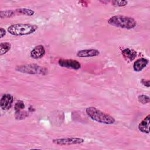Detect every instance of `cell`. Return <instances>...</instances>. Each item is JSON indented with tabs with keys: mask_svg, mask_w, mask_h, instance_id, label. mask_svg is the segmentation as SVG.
<instances>
[{
	"mask_svg": "<svg viewBox=\"0 0 150 150\" xmlns=\"http://www.w3.org/2000/svg\"><path fill=\"white\" fill-rule=\"evenodd\" d=\"M38 29V26L36 25L16 23L9 26L7 30L8 33L13 36H24L34 33Z\"/></svg>",
	"mask_w": 150,
	"mask_h": 150,
	"instance_id": "obj_3",
	"label": "cell"
},
{
	"mask_svg": "<svg viewBox=\"0 0 150 150\" xmlns=\"http://www.w3.org/2000/svg\"><path fill=\"white\" fill-rule=\"evenodd\" d=\"M53 142L54 144L64 146V145H71L81 144L84 142V139L79 137H70V138H56L53 139Z\"/></svg>",
	"mask_w": 150,
	"mask_h": 150,
	"instance_id": "obj_5",
	"label": "cell"
},
{
	"mask_svg": "<svg viewBox=\"0 0 150 150\" xmlns=\"http://www.w3.org/2000/svg\"><path fill=\"white\" fill-rule=\"evenodd\" d=\"M15 11L12 10H7V11H1L0 12V17L1 19L5 18H11L15 14Z\"/></svg>",
	"mask_w": 150,
	"mask_h": 150,
	"instance_id": "obj_16",
	"label": "cell"
},
{
	"mask_svg": "<svg viewBox=\"0 0 150 150\" xmlns=\"http://www.w3.org/2000/svg\"><path fill=\"white\" fill-rule=\"evenodd\" d=\"M58 64L59 66L63 67H66L68 69H71L73 70H79L81 67L80 63L73 59H61L59 60Z\"/></svg>",
	"mask_w": 150,
	"mask_h": 150,
	"instance_id": "obj_6",
	"label": "cell"
},
{
	"mask_svg": "<svg viewBox=\"0 0 150 150\" xmlns=\"http://www.w3.org/2000/svg\"><path fill=\"white\" fill-rule=\"evenodd\" d=\"M16 70L19 72L30 74H45L47 70L45 68L36 64L18 66L16 67Z\"/></svg>",
	"mask_w": 150,
	"mask_h": 150,
	"instance_id": "obj_4",
	"label": "cell"
},
{
	"mask_svg": "<svg viewBox=\"0 0 150 150\" xmlns=\"http://www.w3.org/2000/svg\"><path fill=\"white\" fill-rule=\"evenodd\" d=\"M121 54L126 60H128L129 62L132 61L137 57V52L134 49L129 48L124 49L121 52Z\"/></svg>",
	"mask_w": 150,
	"mask_h": 150,
	"instance_id": "obj_12",
	"label": "cell"
},
{
	"mask_svg": "<svg viewBox=\"0 0 150 150\" xmlns=\"http://www.w3.org/2000/svg\"><path fill=\"white\" fill-rule=\"evenodd\" d=\"M149 118L150 115L145 117L138 124V129L144 133L148 134L149 132Z\"/></svg>",
	"mask_w": 150,
	"mask_h": 150,
	"instance_id": "obj_11",
	"label": "cell"
},
{
	"mask_svg": "<svg viewBox=\"0 0 150 150\" xmlns=\"http://www.w3.org/2000/svg\"><path fill=\"white\" fill-rule=\"evenodd\" d=\"M13 97L11 94H4L2 95L0 101V107L2 110H8L12 107Z\"/></svg>",
	"mask_w": 150,
	"mask_h": 150,
	"instance_id": "obj_7",
	"label": "cell"
},
{
	"mask_svg": "<svg viewBox=\"0 0 150 150\" xmlns=\"http://www.w3.org/2000/svg\"><path fill=\"white\" fill-rule=\"evenodd\" d=\"M107 22L109 25L125 29H131L137 25V21L132 17L124 15H114L110 17Z\"/></svg>",
	"mask_w": 150,
	"mask_h": 150,
	"instance_id": "obj_1",
	"label": "cell"
},
{
	"mask_svg": "<svg viewBox=\"0 0 150 150\" xmlns=\"http://www.w3.org/2000/svg\"><path fill=\"white\" fill-rule=\"evenodd\" d=\"M112 4L115 6H124L127 5L128 2L126 1H114Z\"/></svg>",
	"mask_w": 150,
	"mask_h": 150,
	"instance_id": "obj_18",
	"label": "cell"
},
{
	"mask_svg": "<svg viewBox=\"0 0 150 150\" xmlns=\"http://www.w3.org/2000/svg\"><path fill=\"white\" fill-rule=\"evenodd\" d=\"M45 49L43 45H39L35 46L30 52V55L32 58L35 59H40L45 54Z\"/></svg>",
	"mask_w": 150,
	"mask_h": 150,
	"instance_id": "obj_9",
	"label": "cell"
},
{
	"mask_svg": "<svg viewBox=\"0 0 150 150\" xmlns=\"http://www.w3.org/2000/svg\"><path fill=\"white\" fill-rule=\"evenodd\" d=\"M87 115L93 121L104 124H112L115 120L111 115L106 114L94 107H88L86 109Z\"/></svg>",
	"mask_w": 150,
	"mask_h": 150,
	"instance_id": "obj_2",
	"label": "cell"
},
{
	"mask_svg": "<svg viewBox=\"0 0 150 150\" xmlns=\"http://www.w3.org/2000/svg\"><path fill=\"white\" fill-rule=\"evenodd\" d=\"M15 11L18 14L27 15V16H32L35 13V12L33 10L30 9H27V8H19V9H16Z\"/></svg>",
	"mask_w": 150,
	"mask_h": 150,
	"instance_id": "obj_14",
	"label": "cell"
},
{
	"mask_svg": "<svg viewBox=\"0 0 150 150\" xmlns=\"http://www.w3.org/2000/svg\"><path fill=\"white\" fill-rule=\"evenodd\" d=\"M11 47V44L9 42H3L0 43V55L2 56L6 53Z\"/></svg>",
	"mask_w": 150,
	"mask_h": 150,
	"instance_id": "obj_13",
	"label": "cell"
},
{
	"mask_svg": "<svg viewBox=\"0 0 150 150\" xmlns=\"http://www.w3.org/2000/svg\"><path fill=\"white\" fill-rule=\"evenodd\" d=\"M100 54V51L95 49H83L77 52L76 55L79 57H91L98 56Z\"/></svg>",
	"mask_w": 150,
	"mask_h": 150,
	"instance_id": "obj_8",
	"label": "cell"
},
{
	"mask_svg": "<svg viewBox=\"0 0 150 150\" xmlns=\"http://www.w3.org/2000/svg\"><path fill=\"white\" fill-rule=\"evenodd\" d=\"M148 64V60L145 58H140L134 62L133 69L135 71H141Z\"/></svg>",
	"mask_w": 150,
	"mask_h": 150,
	"instance_id": "obj_10",
	"label": "cell"
},
{
	"mask_svg": "<svg viewBox=\"0 0 150 150\" xmlns=\"http://www.w3.org/2000/svg\"><path fill=\"white\" fill-rule=\"evenodd\" d=\"M141 83L145 86L147 87H149L150 86V84H149V80H145V79H142L141 81Z\"/></svg>",
	"mask_w": 150,
	"mask_h": 150,
	"instance_id": "obj_19",
	"label": "cell"
},
{
	"mask_svg": "<svg viewBox=\"0 0 150 150\" xmlns=\"http://www.w3.org/2000/svg\"><path fill=\"white\" fill-rule=\"evenodd\" d=\"M15 114H19L20 112H22V110L25 108V104L23 101L22 100H18L16 101V103L15 104Z\"/></svg>",
	"mask_w": 150,
	"mask_h": 150,
	"instance_id": "obj_15",
	"label": "cell"
},
{
	"mask_svg": "<svg viewBox=\"0 0 150 150\" xmlns=\"http://www.w3.org/2000/svg\"><path fill=\"white\" fill-rule=\"evenodd\" d=\"M6 35V31L3 28H0V37L1 38H3Z\"/></svg>",
	"mask_w": 150,
	"mask_h": 150,
	"instance_id": "obj_20",
	"label": "cell"
},
{
	"mask_svg": "<svg viewBox=\"0 0 150 150\" xmlns=\"http://www.w3.org/2000/svg\"><path fill=\"white\" fill-rule=\"evenodd\" d=\"M138 100L139 103H141L143 104H147L149 102L150 98L149 96H148L146 95L141 94V95H139L138 96Z\"/></svg>",
	"mask_w": 150,
	"mask_h": 150,
	"instance_id": "obj_17",
	"label": "cell"
}]
</instances>
